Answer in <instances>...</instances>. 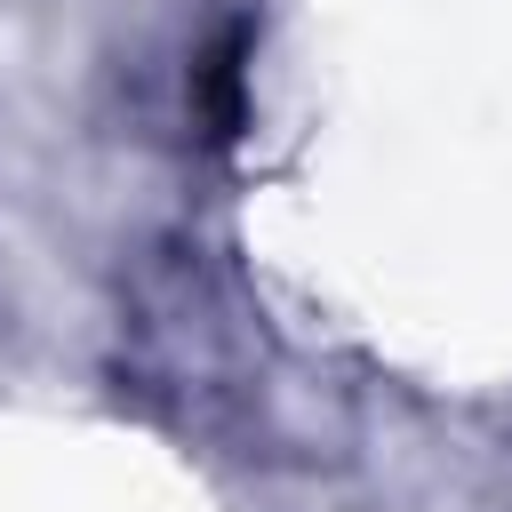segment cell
<instances>
[{"label": "cell", "mask_w": 512, "mask_h": 512, "mask_svg": "<svg viewBox=\"0 0 512 512\" xmlns=\"http://www.w3.org/2000/svg\"><path fill=\"white\" fill-rule=\"evenodd\" d=\"M248 56H256V32L248 24H224L192 56V72H184V112H192L200 144H216V152H232L248 136Z\"/></svg>", "instance_id": "6da1fadb"}]
</instances>
